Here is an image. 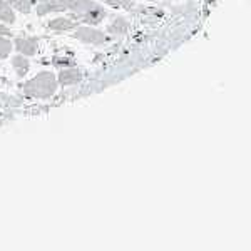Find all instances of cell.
I'll use <instances>...</instances> for the list:
<instances>
[{
	"mask_svg": "<svg viewBox=\"0 0 251 251\" xmlns=\"http://www.w3.org/2000/svg\"><path fill=\"white\" fill-rule=\"evenodd\" d=\"M17 49L20 52H24V54L27 55H32L35 54V50H37V44H35V40H25V39H20L17 40Z\"/></svg>",
	"mask_w": 251,
	"mask_h": 251,
	"instance_id": "cell-3",
	"label": "cell"
},
{
	"mask_svg": "<svg viewBox=\"0 0 251 251\" xmlns=\"http://www.w3.org/2000/svg\"><path fill=\"white\" fill-rule=\"evenodd\" d=\"M14 66H15V69L22 67V69H20V75L25 74V71H27V60L24 59V57H17V59H15L14 60Z\"/></svg>",
	"mask_w": 251,
	"mask_h": 251,
	"instance_id": "cell-8",
	"label": "cell"
},
{
	"mask_svg": "<svg viewBox=\"0 0 251 251\" xmlns=\"http://www.w3.org/2000/svg\"><path fill=\"white\" fill-rule=\"evenodd\" d=\"M0 34H5V35H10V30L5 29V27H0Z\"/></svg>",
	"mask_w": 251,
	"mask_h": 251,
	"instance_id": "cell-10",
	"label": "cell"
},
{
	"mask_svg": "<svg viewBox=\"0 0 251 251\" xmlns=\"http://www.w3.org/2000/svg\"><path fill=\"white\" fill-rule=\"evenodd\" d=\"M55 86H57V80H55L54 74L44 72V74H39L35 79H32L30 82L25 84V92L30 96L47 97V96L54 94Z\"/></svg>",
	"mask_w": 251,
	"mask_h": 251,
	"instance_id": "cell-1",
	"label": "cell"
},
{
	"mask_svg": "<svg viewBox=\"0 0 251 251\" xmlns=\"http://www.w3.org/2000/svg\"><path fill=\"white\" fill-rule=\"evenodd\" d=\"M75 37L84 40V42H91V44H97V42H102L104 40V35L100 32H97L91 27H80L75 34Z\"/></svg>",
	"mask_w": 251,
	"mask_h": 251,
	"instance_id": "cell-2",
	"label": "cell"
},
{
	"mask_svg": "<svg viewBox=\"0 0 251 251\" xmlns=\"http://www.w3.org/2000/svg\"><path fill=\"white\" fill-rule=\"evenodd\" d=\"M10 49H12V44L9 42V40L0 37V57H7L9 52H10Z\"/></svg>",
	"mask_w": 251,
	"mask_h": 251,
	"instance_id": "cell-7",
	"label": "cell"
},
{
	"mask_svg": "<svg viewBox=\"0 0 251 251\" xmlns=\"http://www.w3.org/2000/svg\"><path fill=\"white\" fill-rule=\"evenodd\" d=\"M49 25H50V29H55V30H69L74 27V24L66 19H57V20H52Z\"/></svg>",
	"mask_w": 251,
	"mask_h": 251,
	"instance_id": "cell-5",
	"label": "cell"
},
{
	"mask_svg": "<svg viewBox=\"0 0 251 251\" xmlns=\"http://www.w3.org/2000/svg\"><path fill=\"white\" fill-rule=\"evenodd\" d=\"M80 79V74L79 72H62L60 74V82L64 84H69V82H77V80Z\"/></svg>",
	"mask_w": 251,
	"mask_h": 251,
	"instance_id": "cell-6",
	"label": "cell"
},
{
	"mask_svg": "<svg viewBox=\"0 0 251 251\" xmlns=\"http://www.w3.org/2000/svg\"><path fill=\"white\" fill-rule=\"evenodd\" d=\"M104 2L112 3V5H121V7L129 5V0H104Z\"/></svg>",
	"mask_w": 251,
	"mask_h": 251,
	"instance_id": "cell-9",
	"label": "cell"
},
{
	"mask_svg": "<svg viewBox=\"0 0 251 251\" xmlns=\"http://www.w3.org/2000/svg\"><path fill=\"white\" fill-rule=\"evenodd\" d=\"M0 20L9 24L14 22V12H12L9 3H5L3 0H0Z\"/></svg>",
	"mask_w": 251,
	"mask_h": 251,
	"instance_id": "cell-4",
	"label": "cell"
}]
</instances>
